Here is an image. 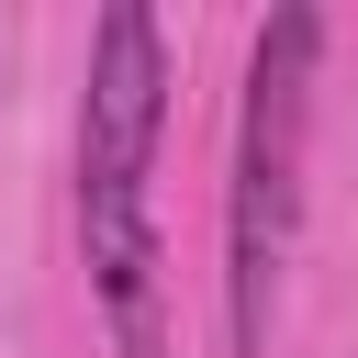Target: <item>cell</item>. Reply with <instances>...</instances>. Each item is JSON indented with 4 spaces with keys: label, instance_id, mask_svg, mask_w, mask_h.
<instances>
[{
    "label": "cell",
    "instance_id": "2",
    "mask_svg": "<svg viewBox=\"0 0 358 358\" xmlns=\"http://www.w3.org/2000/svg\"><path fill=\"white\" fill-rule=\"evenodd\" d=\"M313 67H324V11H268L246 45V101H235V157H224V358H268L291 224H302V145H313Z\"/></svg>",
    "mask_w": 358,
    "mask_h": 358
},
{
    "label": "cell",
    "instance_id": "1",
    "mask_svg": "<svg viewBox=\"0 0 358 358\" xmlns=\"http://www.w3.org/2000/svg\"><path fill=\"white\" fill-rule=\"evenodd\" d=\"M157 134H168V34L145 0H112L90 22V90H78V246H90V302L123 358H168Z\"/></svg>",
    "mask_w": 358,
    "mask_h": 358
}]
</instances>
